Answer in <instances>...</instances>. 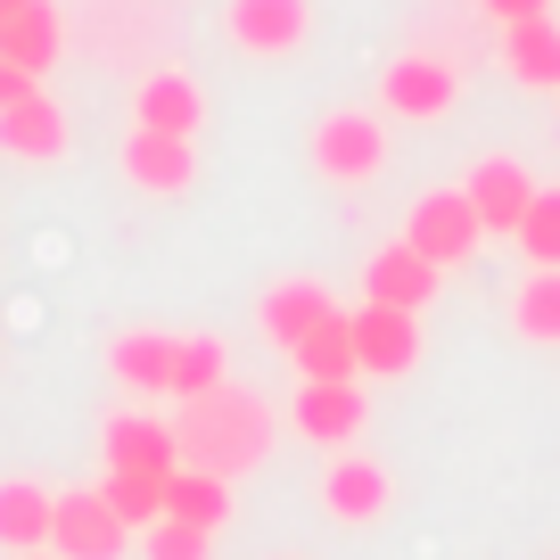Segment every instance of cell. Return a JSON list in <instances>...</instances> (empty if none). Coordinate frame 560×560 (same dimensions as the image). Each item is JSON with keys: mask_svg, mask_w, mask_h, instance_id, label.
Returning <instances> with one entry per match:
<instances>
[{"mask_svg": "<svg viewBox=\"0 0 560 560\" xmlns=\"http://www.w3.org/2000/svg\"><path fill=\"white\" fill-rule=\"evenodd\" d=\"M174 445H182V470H214V478H240L272 454V404L256 387H214V396L182 404L174 420Z\"/></svg>", "mask_w": 560, "mask_h": 560, "instance_id": "6da1fadb", "label": "cell"}, {"mask_svg": "<svg viewBox=\"0 0 560 560\" xmlns=\"http://www.w3.org/2000/svg\"><path fill=\"white\" fill-rule=\"evenodd\" d=\"M314 174L338 182V190H354V182L387 174V124L371 116V107H330V116L314 124Z\"/></svg>", "mask_w": 560, "mask_h": 560, "instance_id": "7a4b0ae2", "label": "cell"}, {"mask_svg": "<svg viewBox=\"0 0 560 560\" xmlns=\"http://www.w3.org/2000/svg\"><path fill=\"white\" fill-rule=\"evenodd\" d=\"M380 107H387V116H404V124L454 116V107H462V58H445V50H404L396 67L380 74Z\"/></svg>", "mask_w": 560, "mask_h": 560, "instance_id": "3957f363", "label": "cell"}, {"mask_svg": "<svg viewBox=\"0 0 560 560\" xmlns=\"http://www.w3.org/2000/svg\"><path fill=\"white\" fill-rule=\"evenodd\" d=\"M132 544L140 536L116 520V503H107L100 487H67L58 494V511H50V552L58 560H124Z\"/></svg>", "mask_w": 560, "mask_h": 560, "instance_id": "277c9868", "label": "cell"}, {"mask_svg": "<svg viewBox=\"0 0 560 560\" xmlns=\"http://www.w3.org/2000/svg\"><path fill=\"white\" fill-rule=\"evenodd\" d=\"M404 240L420 247V256L438 264V272H462V264L478 256V240H487V223H478V207L462 190H429L412 198V223H404Z\"/></svg>", "mask_w": 560, "mask_h": 560, "instance_id": "5b68a950", "label": "cell"}, {"mask_svg": "<svg viewBox=\"0 0 560 560\" xmlns=\"http://www.w3.org/2000/svg\"><path fill=\"white\" fill-rule=\"evenodd\" d=\"M363 380H298V404H289V429H298L305 445H338L347 454L354 438H363Z\"/></svg>", "mask_w": 560, "mask_h": 560, "instance_id": "8992f818", "label": "cell"}, {"mask_svg": "<svg viewBox=\"0 0 560 560\" xmlns=\"http://www.w3.org/2000/svg\"><path fill=\"white\" fill-rule=\"evenodd\" d=\"M354 371L363 380H404L420 363V314H396V305H354Z\"/></svg>", "mask_w": 560, "mask_h": 560, "instance_id": "52a82bcc", "label": "cell"}, {"mask_svg": "<svg viewBox=\"0 0 560 560\" xmlns=\"http://www.w3.org/2000/svg\"><path fill=\"white\" fill-rule=\"evenodd\" d=\"M305 25H314V0H231L223 9L231 50H247V58H289L305 42Z\"/></svg>", "mask_w": 560, "mask_h": 560, "instance_id": "ba28073f", "label": "cell"}, {"mask_svg": "<svg viewBox=\"0 0 560 560\" xmlns=\"http://www.w3.org/2000/svg\"><path fill=\"white\" fill-rule=\"evenodd\" d=\"M462 198L478 207L487 240H511V231H520V214L536 207V174H527L520 158H478V165H470V182H462Z\"/></svg>", "mask_w": 560, "mask_h": 560, "instance_id": "9c48e42d", "label": "cell"}, {"mask_svg": "<svg viewBox=\"0 0 560 560\" xmlns=\"http://www.w3.org/2000/svg\"><path fill=\"white\" fill-rule=\"evenodd\" d=\"M107 470H132V478H174L182 470V445H174V420L158 412H116L100 438Z\"/></svg>", "mask_w": 560, "mask_h": 560, "instance_id": "30bf717a", "label": "cell"}, {"mask_svg": "<svg viewBox=\"0 0 560 560\" xmlns=\"http://www.w3.org/2000/svg\"><path fill=\"white\" fill-rule=\"evenodd\" d=\"M387 503H396V478H387V462H371V454H338L330 470H322V511H330L338 527H371Z\"/></svg>", "mask_w": 560, "mask_h": 560, "instance_id": "8fae6325", "label": "cell"}, {"mask_svg": "<svg viewBox=\"0 0 560 560\" xmlns=\"http://www.w3.org/2000/svg\"><path fill=\"white\" fill-rule=\"evenodd\" d=\"M132 124H140V132L198 140V124H207V91H198V74H182V67L140 74V91H132Z\"/></svg>", "mask_w": 560, "mask_h": 560, "instance_id": "7c38bea8", "label": "cell"}, {"mask_svg": "<svg viewBox=\"0 0 560 560\" xmlns=\"http://www.w3.org/2000/svg\"><path fill=\"white\" fill-rule=\"evenodd\" d=\"M338 314V298L322 289L314 272H298V280H280V289H264V305H256V322H264V338H272L280 354H298L305 338L322 330V322Z\"/></svg>", "mask_w": 560, "mask_h": 560, "instance_id": "4fadbf2b", "label": "cell"}, {"mask_svg": "<svg viewBox=\"0 0 560 560\" xmlns=\"http://www.w3.org/2000/svg\"><path fill=\"white\" fill-rule=\"evenodd\" d=\"M124 182H132V190H149V198H182V190L198 182V140L140 132V124H132V140H124Z\"/></svg>", "mask_w": 560, "mask_h": 560, "instance_id": "5bb4252c", "label": "cell"}, {"mask_svg": "<svg viewBox=\"0 0 560 560\" xmlns=\"http://www.w3.org/2000/svg\"><path fill=\"white\" fill-rule=\"evenodd\" d=\"M438 264L420 256L412 240H396V247H380V256L363 264V305H396V314H420V305L438 298Z\"/></svg>", "mask_w": 560, "mask_h": 560, "instance_id": "9a60e30c", "label": "cell"}, {"mask_svg": "<svg viewBox=\"0 0 560 560\" xmlns=\"http://www.w3.org/2000/svg\"><path fill=\"white\" fill-rule=\"evenodd\" d=\"M0 158L58 165V158H67V107H58L50 91H25L18 107H0Z\"/></svg>", "mask_w": 560, "mask_h": 560, "instance_id": "2e32d148", "label": "cell"}, {"mask_svg": "<svg viewBox=\"0 0 560 560\" xmlns=\"http://www.w3.org/2000/svg\"><path fill=\"white\" fill-rule=\"evenodd\" d=\"M494 58L520 91H560V25L552 18H527V25H503L494 34Z\"/></svg>", "mask_w": 560, "mask_h": 560, "instance_id": "e0dca14e", "label": "cell"}, {"mask_svg": "<svg viewBox=\"0 0 560 560\" xmlns=\"http://www.w3.org/2000/svg\"><path fill=\"white\" fill-rule=\"evenodd\" d=\"M58 50H67V18H58L50 0H34V9H18V18H0V58L25 74H50Z\"/></svg>", "mask_w": 560, "mask_h": 560, "instance_id": "ac0fdd59", "label": "cell"}, {"mask_svg": "<svg viewBox=\"0 0 560 560\" xmlns=\"http://www.w3.org/2000/svg\"><path fill=\"white\" fill-rule=\"evenodd\" d=\"M50 511H58L50 487L0 478V552H50Z\"/></svg>", "mask_w": 560, "mask_h": 560, "instance_id": "d6986e66", "label": "cell"}, {"mask_svg": "<svg viewBox=\"0 0 560 560\" xmlns=\"http://www.w3.org/2000/svg\"><path fill=\"white\" fill-rule=\"evenodd\" d=\"M107 371H116V387H132V396H165V380H174V338L165 330H124L116 347H107Z\"/></svg>", "mask_w": 560, "mask_h": 560, "instance_id": "ffe728a7", "label": "cell"}, {"mask_svg": "<svg viewBox=\"0 0 560 560\" xmlns=\"http://www.w3.org/2000/svg\"><path fill=\"white\" fill-rule=\"evenodd\" d=\"M165 520L223 536V520H231V478H214V470H174V478H165Z\"/></svg>", "mask_w": 560, "mask_h": 560, "instance_id": "44dd1931", "label": "cell"}, {"mask_svg": "<svg viewBox=\"0 0 560 560\" xmlns=\"http://www.w3.org/2000/svg\"><path fill=\"white\" fill-rule=\"evenodd\" d=\"M223 380H231V354H223V338H174V380H165V396H174V404L214 396Z\"/></svg>", "mask_w": 560, "mask_h": 560, "instance_id": "7402d4cb", "label": "cell"}, {"mask_svg": "<svg viewBox=\"0 0 560 560\" xmlns=\"http://www.w3.org/2000/svg\"><path fill=\"white\" fill-rule=\"evenodd\" d=\"M289 363H298V380H363V371H354V322L330 314L298 354H289Z\"/></svg>", "mask_w": 560, "mask_h": 560, "instance_id": "603a6c76", "label": "cell"}, {"mask_svg": "<svg viewBox=\"0 0 560 560\" xmlns=\"http://www.w3.org/2000/svg\"><path fill=\"white\" fill-rule=\"evenodd\" d=\"M511 330L527 347H560V272H527L520 298H511Z\"/></svg>", "mask_w": 560, "mask_h": 560, "instance_id": "cb8c5ba5", "label": "cell"}, {"mask_svg": "<svg viewBox=\"0 0 560 560\" xmlns=\"http://www.w3.org/2000/svg\"><path fill=\"white\" fill-rule=\"evenodd\" d=\"M100 494L116 503V520L132 527V536H149V527L165 520V478H132V470H107Z\"/></svg>", "mask_w": 560, "mask_h": 560, "instance_id": "d4e9b609", "label": "cell"}, {"mask_svg": "<svg viewBox=\"0 0 560 560\" xmlns=\"http://www.w3.org/2000/svg\"><path fill=\"white\" fill-rule=\"evenodd\" d=\"M520 256L536 264V272H560V190H536V207L520 214Z\"/></svg>", "mask_w": 560, "mask_h": 560, "instance_id": "484cf974", "label": "cell"}, {"mask_svg": "<svg viewBox=\"0 0 560 560\" xmlns=\"http://www.w3.org/2000/svg\"><path fill=\"white\" fill-rule=\"evenodd\" d=\"M140 560H214V536L207 527H182V520H158L140 536Z\"/></svg>", "mask_w": 560, "mask_h": 560, "instance_id": "4316f807", "label": "cell"}, {"mask_svg": "<svg viewBox=\"0 0 560 560\" xmlns=\"http://www.w3.org/2000/svg\"><path fill=\"white\" fill-rule=\"evenodd\" d=\"M478 18L503 34V25H527V18H552V0H478Z\"/></svg>", "mask_w": 560, "mask_h": 560, "instance_id": "83f0119b", "label": "cell"}, {"mask_svg": "<svg viewBox=\"0 0 560 560\" xmlns=\"http://www.w3.org/2000/svg\"><path fill=\"white\" fill-rule=\"evenodd\" d=\"M25 91H42V74H25V67H9V58H0V107H18Z\"/></svg>", "mask_w": 560, "mask_h": 560, "instance_id": "f1b7e54d", "label": "cell"}, {"mask_svg": "<svg viewBox=\"0 0 560 560\" xmlns=\"http://www.w3.org/2000/svg\"><path fill=\"white\" fill-rule=\"evenodd\" d=\"M18 9H34V0H0V18H18Z\"/></svg>", "mask_w": 560, "mask_h": 560, "instance_id": "f546056e", "label": "cell"}, {"mask_svg": "<svg viewBox=\"0 0 560 560\" xmlns=\"http://www.w3.org/2000/svg\"><path fill=\"white\" fill-rule=\"evenodd\" d=\"M9 560H58V552H9Z\"/></svg>", "mask_w": 560, "mask_h": 560, "instance_id": "4dcf8cb0", "label": "cell"}]
</instances>
